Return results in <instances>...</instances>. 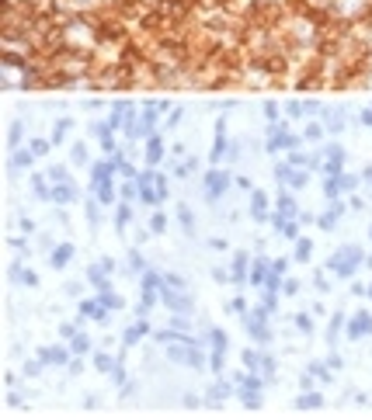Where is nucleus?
I'll return each instance as SVG.
<instances>
[{"label":"nucleus","instance_id":"obj_1","mask_svg":"<svg viewBox=\"0 0 372 420\" xmlns=\"http://www.w3.org/2000/svg\"><path fill=\"white\" fill-rule=\"evenodd\" d=\"M202 184H205V194H209V202H219L226 191H230V174L226 171H209L205 177H202Z\"/></svg>","mask_w":372,"mask_h":420},{"label":"nucleus","instance_id":"obj_2","mask_svg":"<svg viewBox=\"0 0 372 420\" xmlns=\"http://www.w3.org/2000/svg\"><path fill=\"white\" fill-rule=\"evenodd\" d=\"M160 302L167 305V309H174V313H188L192 309V295L184 292V288H160Z\"/></svg>","mask_w":372,"mask_h":420},{"label":"nucleus","instance_id":"obj_3","mask_svg":"<svg viewBox=\"0 0 372 420\" xmlns=\"http://www.w3.org/2000/svg\"><path fill=\"white\" fill-rule=\"evenodd\" d=\"M80 320H98V323H108V309L101 305V299H84V302H80Z\"/></svg>","mask_w":372,"mask_h":420},{"label":"nucleus","instance_id":"obj_4","mask_svg":"<svg viewBox=\"0 0 372 420\" xmlns=\"http://www.w3.org/2000/svg\"><path fill=\"white\" fill-rule=\"evenodd\" d=\"M39 358L45 365H70V358H73V351H66V347H42Z\"/></svg>","mask_w":372,"mask_h":420},{"label":"nucleus","instance_id":"obj_5","mask_svg":"<svg viewBox=\"0 0 372 420\" xmlns=\"http://www.w3.org/2000/svg\"><path fill=\"white\" fill-rule=\"evenodd\" d=\"M150 330H153V326H150V320H146V316H139V323H132V326H129L122 341H125V347H132V344H139L143 337H146V333H150Z\"/></svg>","mask_w":372,"mask_h":420},{"label":"nucleus","instance_id":"obj_6","mask_svg":"<svg viewBox=\"0 0 372 420\" xmlns=\"http://www.w3.org/2000/svg\"><path fill=\"white\" fill-rule=\"evenodd\" d=\"M268 271H272V264H268L264 257H257L254 267H251V274H247V282H251L254 288H264V278H268Z\"/></svg>","mask_w":372,"mask_h":420},{"label":"nucleus","instance_id":"obj_7","mask_svg":"<svg viewBox=\"0 0 372 420\" xmlns=\"http://www.w3.org/2000/svg\"><path fill=\"white\" fill-rule=\"evenodd\" d=\"M251 215H254V222H264V219H268V198H264V191H254V194H251Z\"/></svg>","mask_w":372,"mask_h":420},{"label":"nucleus","instance_id":"obj_8","mask_svg":"<svg viewBox=\"0 0 372 420\" xmlns=\"http://www.w3.org/2000/svg\"><path fill=\"white\" fill-rule=\"evenodd\" d=\"M73 198H77V188H73V184H52V191H49V202H59V205L73 202Z\"/></svg>","mask_w":372,"mask_h":420},{"label":"nucleus","instance_id":"obj_9","mask_svg":"<svg viewBox=\"0 0 372 420\" xmlns=\"http://www.w3.org/2000/svg\"><path fill=\"white\" fill-rule=\"evenodd\" d=\"M247 274H251V271H247V254H236L233 257V271H230V282H233V285H244Z\"/></svg>","mask_w":372,"mask_h":420},{"label":"nucleus","instance_id":"obj_10","mask_svg":"<svg viewBox=\"0 0 372 420\" xmlns=\"http://www.w3.org/2000/svg\"><path fill=\"white\" fill-rule=\"evenodd\" d=\"M70 257H73V247H70V243H63V247H56L52 254H49V264L59 271V267H66V264H70Z\"/></svg>","mask_w":372,"mask_h":420},{"label":"nucleus","instance_id":"obj_11","mask_svg":"<svg viewBox=\"0 0 372 420\" xmlns=\"http://www.w3.org/2000/svg\"><path fill=\"white\" fill-rule=\"evenodd\" d=\"M160 156H164V143H160V135H150L146 139V163L153 167V163H160Z\"/></svg>","mask_w":372,"mask_h":420},{"label":"nucleus","instance_id":"obj_12","mask_svg":"<svg viewBox=\"0 0 372 420\" xmlns=\"http://www.w3.org/2000/svg\"><path fill=\"white\" fill-rule=\"evenodd\" d=\"M32 160H35V153H32V146H28V150H14V153H11V171H21V167H32Z\"/></svg>","mask_w":372,"mask_h":420},{"label":"nucleus","instance_id":"obj_13","mask_svg":"<svg viewBox=\"0 0 372 420\" xmlns=\"http://www.w3.org/2000/svg\"><path fill=\"white\" fill-rule=\"evenodd\" d=\"M98 299H101V305H104V309H108V313H112V309H122V305H125V299H122V295H115V292H112V288H108V292H98Z\"/></svg>","mask_w":372,"mask_h":420},{"label":"nucleus","instance_id":"obj_14","mask_svg":"<svg viewBox=\"0 0 372 420\" xmlns=\"http://www.w3.org/2000/svg\"><path fill=\"white\" fill-rule=\"evenodd\" d=\"M70 351L80 358V354H87V351H91V341H87L84 333H73V337H70Z\"/></svg>","mask_w":372,"mask_h":420},{"label":"nucleus","instance_id":"obj_15","mask_svg":"<svg viewBox=\"0 0 372 420\" xmlns=\"http://www.w3.org/2000/svg\"><path fill=\"white\" fill-rule=\"evenodd\" d=\"M278 212H282L285 219H293V215H296V202H293V194H285V191L278 194Z\"/></svg>","mask_w":372,"mask_h":420},{"label":"nucleus","instance_id":"obj_16","mask_svg":"<svg viewBox=\"0 0 372 420\" xmlns=\"http://www.w3.org/2000/svg\"><path fill=\"white\" fill-rule=\"evenodd\" d=\"M209 344H212L216 351H230V337L223 330H209Z\"/></svg>","mask_w":372,"mask_h":420},{"label":"nucleus","instance_id":"obj_17","mask_svg":"<svg viewBox=\"0 0 372 420\" xmlns=\"http://www.w3.org/2000/svg\"><path fill=\"white\" fill-rule=\"evenodd\" d=\"M240 358H244V368H247V372H261V354H257V351H251V347H247Z\"/></svg>","mask_w":372,"mask_h":420},{"label":"nucleus","instance_id":"obj_18","mask_svg":"<svg viewBox=\"0 0 372 420\" xmlns=\"http://www.w3.org/2000/svg\"><path fill=\"white\" fill-rule=\"evenodd\" d=\"M21 132H24V125H21V122H14V125H11V135H7V150H11V153L21 146Z\"/></svg>","mask_w":372,"mask_h":420},{"label":"nucleus","instance_id":"obj_19","mask_svg":"<svg viewBox=\"0 0 372 420\" xmlns=\"http://www.w3.org/2000/svg\"><path fill=\"white\" fill-rule=\"evenodd\" d=\"M129 219H132V209H129V205L122 202V205H118V212H115V226H118V229H125V222H129Z\"/></svg>","mask_w":372,"mask_h":420},{"label":"nucleus","instance_id":"obj_20","mask_svg":"<svg viewBox=\"0 0 372 420\" xmlns=\"http://www.w3.org/2000/svg\"><path fill=\"white\" fill-rule=\"evenodd\" d=\"M261 372H264L268 382H275V358L272 354H261Z\"/></svg>","mask_w":372,"mask_h":420},{"label":"nucleus","instance_id":"obj_21","mask_svg":"<svg viewBox=\"0 0 372 420\" xmlns=\"http://www.w3.org/2000/svg\"><path fill=\"white\" fill-rule=\"evenodd\" d=\"M70 125H73V122H70V118H63L56 129H52V143H63V139H66V132H70Z\"/></svg>","mask_w":372,"mask_h":420},{"label":"nucleus","instance_id":"obj_22","mask_svg":"<svg viewBox=\"0 0 372 420\" xmlns=\"http://www.w3.org/2000/svg\"><path fill=\"white\" fill-rule=\"evenodd\" d=\"M223 358H226V351H209V368H212V372H223Z\"/></svg>","mask_w":372,"mask_h":420},{"label":"nucleus","instance_id":"obj_23","mask_svg":"<svg viewBox=\"0 0 372 420\" xmlns=\"http://www.w3.org/2000/svg\"><path fill=\"white\" fill-rule=\"evenodd\" d=\"M115 365L118 361H112V354H98V358H94V368H98V372H112Z\"/></svg>","mask_w":372,"mask_h":420},{"label":"nucleus","instance_id":"obj_24","mask_svg":"<svg viewBox=\"0 0 372 420\" xmlns=\"http://www.w3.org/2000/svg\"><path fill=\"white\" fill-rule=\"evenodd\" d=\"M177 215H181V226L188 229V233L195 229V215H192V209H184V205H181V209H177Z\"/></svg>","mask_w":372,"mask_h":420},{"label":"nucleus","instance_id":"obj_25","mask_svg":"<svg viewBox=\"0 0 372 420\" xmlns=\"http://www.w3.org/2000/svg\"><path fill=\"white\" fill-rule=\"evenodd\" d=\"M278 233H282V236H285V240H296V236H299V226H296L293 219H285V222H282V229H278Z\"/></svg>","mask_w":372,"mask_h":420},{"label":"nucleus","instance_id":"obj_26","mask_svg":"<svg viewBox=\"0 0 372 420\" xmlns=\"http://www.w3.org/2000/svg\"><path fill=\"white\" fill-rule=\"evenodd\" d=\"M310 240H299V243H296V261H306V257H310Z\"/></svg>","mask_w":372,"mask_h":420},{"label":"nucleus","instance_id":"obj_27","mask_svg":"<svg viewBox=\"0 0 372 420\" xmlns=\"http://www.w3.org/2000/svg\"><path fill=\"white\" fill-rule=\"evenodd\" d=\"M164 285L167 288H184V278H181V274H164Z\"/></svg>","mask_w":372,"mask_h":420},{"label":"nucleus","instance_id":"obj_28","mask_svg":"<svg viewBox=\"0 0 372 420\" xmlns=\"http://www.w3.org/2000/svg\"><path fill=\"white\" fill-rule=\"evenodd\" d=\"M150 226H153V233H164V229H167V215H164V212H157Z\"/></svg>","mask_w":372,"mask_h":420},{"label":"nucleus","instance_id":"obj_29","mask_svg":"<svg viewBox=\"0 0 372 420\" xmlns=\"http://www.w3.org/2000/svg\"><path fill=\"white\" fill-rule=\"evenodd\" d=\"M129 267H132V271H146V261H143V257H139L136 250H132V254H129Z\"/></svg>","mask_w":372,"mask_h":420},{"label":"nucleus","instance_id":"obj_30","mask_svg":"<svg viewBox=\"0 0 372 420\" xmlns=\"http://www.w3.org/2000/svg\"><path fill=\"white\" fill-rule=\"evenodd\" d=\"M32 153H35V156H45V153H49V143H42V139H32Z\"/></svg>","mask_w":372,"mask_h":420},{"label":"nucleus","instance_id":"obj_31","mask_svg":"<svg viewBox=\"0 0 372 420\" xmlns=\"http://www.w3.org/2000/svg\"><path fill=\"white\" fill-rule=\"evenodd\" d=\"M296 326H299L303 333H310V330H313V320H310V316H296Z\"/></svg>","mask_w":372,"mask_h":420},{"label":"nucleus","instance_id":"obj_32","mask_svg":"<svg viewBox=\"0 0 372 420\" xmlns=\"http://www.w3.org/2000/svg\"><path fill=\"white\" fill-rule=\"evenodd\" d=\"M39 372H42V358H39V361H28V365H24V375H39Z\"/></svg>","mask_w":372,"mask_h":420},{"label":"nucleus","instance_id":"obj_33","mask_svg":"<svg viewBox=\"0 0 372 420\" xmlns=\"http://www.w3.org/2000/svg\"><path fill=\"white\" fill-rule=\"evenodd\" d=\"M226 309H230V313H244V309H247V302H244V299H233Z\"/></svg>","mask_w":372,"mask_h":420},{"label":"nucleus","instance_id":"obj_34","mask_svg":"<svg viewBox=\"0 0 372 420\" xmlns=\"http://www.w3.org/2000/svg\"><path fill=\"white\" fill-rule=\"evenodd\" d=\"M73 333H77V326H70V323L59 326V337H73Z\"/></svg>","mask_w":372,"mask_h":420},{"label":"nucleus","instance_id":"obj_35","mask_svg":"<svg viewBox=\"0 0 372 420\" xmlns=\"http://www.w3.org/2000/svg\"><path fill=\"white\" fill-rule=\"evenodd\" d=\"M264 115H268V122H275V118H278V108H275V104H264Z\"/></svg>","mask_w":372,"mask_h":420},{"label":"nucleus","instance_id":"obj_36","mask_svg":"<svg viewBox=\"0 0 372 420\" xmlns=\"http://www.w3.org/2000/svg\"><path fill=\"white\" fill-rule=\"evenodd\" d=\"M212 278H216V282H230V274H226L223 267H216V271H212Z\"/></svg>","mask_w":372,"mask_h":420},{"label":"nucleus","instance_id":"obj_37","mask_svg":"<svg viewBox=\"0 0 372 420\" xmlns=\"http://www.w3.org/2000/svg\"><path fill=\"white\" fill-rule=\"evenodd\" d=\"M87 215H91V222H98V205L94 202H87Z\"/></svg>","mask_w":372,"mask_h":420}]
</instances>
